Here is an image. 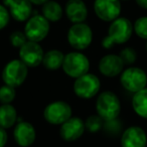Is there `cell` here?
I'll list each match as a JSON object with an SVG mask.
<instances>
[{"instance_id": "obj_17", "label": "cell", "mask_w": 147, "mask_h": 147, "mask_svg": "<svg viewBox=\"0 0 147 147\" xmlns=\"http://www.w3.org/2000/svg\"><path fill=\"white\" fill-rule=\"evenodd\" d=\"M63 11L73 24L84 22L88 17V8L83 0H67Z\"/></svg>"}, {"instance_id": "obj_4", "label": "cell", "mask_w": 147, "mask_h": 147, "mask_svg": "<svg viewBox=\"0 0 147 147\" xmlns=\"http://www.w3.org/2000/svg\"><path fill=\"white\" fill-rule=\"evenodd\" d=\"M67 42L74 49L82 51L93 41V30L87 23H74L67 30Z\"/></svg>"}, {"instance_id": "obj_24", "label": "cell", "mask_w": 147, "mask_h": 147, "mask_svg": "<svg viewBox=\"0 0 147 147\" xmlns=\"http://www.w3.org/2000/svg\"><path fill=\"white\" fill-rule=\"evenodd\" d=\"M16 96L15 88L4 85V86L0 87V103L1 104H10L13 102Z\"/></svg>"}, {"instance_id": "obj_13", "label": "cell", "mask_w": 147, "mask_h": 147, "mask_svg": "<svg viewBox=\"0 0 147 147\" xmlns=\"http://www.w3.org/2000/svg\"><path fill=\"white\" fill-rule=\"evenodd\" d=\"M124 65L119 55L108 53L100 59L98 67L103 76L107 78H115L121 75L124 69Z\"/></svg>"}, {"instance_id": "obj_28", "label": "cell", "mask_w": 147, "mask_h": 147, "mask_svg": "<svg viewBox=\"0 0 147 147\" xmlns=\"http://www.w3.org/2000/svg\"><path fill=\"white\" fill-rule=\"evenodd\" d=\"M10 14L8 12V9L4 5L0 4V30L6 27V25L9 22Z\"/></svg>"}, {"instance_id": "obj_8", "label": "cell", "mask_w": 147, "mask_h": 147, "mask_svg": "<svg viewBox=\"0 0 147 147\" xmlns=\"http://www.w3.org/2000/svg\"><path fill=\"white\" fill-rule=\"evenodd\" d=\"M73 110L69 103L55 101L47 105L43 110V118L51 125H61L71 117Z\"/></svg>"}, {"instance_id": "obj_26", "label": "cell", "mask_w": 147, "mask_h": 147, "mask_svg": "<svg viewBox=\"0 0 147 147\" xmlns=\"http://www.w3.org/2000/svg\"><path fill=\"white\" fill-rule=\"evenodd\" d=\"M103 129L110 135H116L122 129V123L118 118L110 121H104L103 123Z\"/></svg>"}, {"instance_id": "obj_31", "label": "cell", "mask_w": 147, "mask_h": 147, "mask_svg": "<svg viewBox=\"0 0 147 147\" xmlns=\"http://www.w3.org/2000/svg\"><path fill=\"white\" fill-rule=\"evenodd\" d=\"M32 4H35V5H42L45 4V2L49 1V0H29Z\"/></svg>"}, {"instance_id": "obj_27", "label": "cell", "mask_w": 147, "mask_h": 147, "mask_svg": "<svg viewBox=\"0 0 147 147\" xmlns=\"http://www.w3.org/2000/svg\"><path fill=\"white\" fill-rule=\"evenodd\" d=\"M9 40H10V43L12 45V47L20 49V47L27 41V38L23 31L16 30V31H13L10 34Z\"/></svg>"}, {"instance_id": "obj_16", "label": "cell", "mask_w": 147, "mask_h": 147, "mask_svg": "<svg viewBox=\"0 0 147 147\" xmlns=\"http://www.w3.org/2000/svg\"><path fill=\"white\" fill-rule=\"evenodd\" d=\"M13 137L17 145L20 147H29L34 143L36 138L35 128L27 121H20L15 125Z\"/></svg>"}, {"instance_id": "obj_1", "label": "cell", "mask_w": 147, "mask_h": 147, "mask_svg": "<svg viewBox=\"0 0 147 147\" xmlns=\"http://www.w3.org/2000/svg\"><path fill=\"white\" fill-rule=\"evenodd\" d=\"M132 33V22L126 17H118L111 22L107 35L102 40V47L108 49L114 45H124L131 38Z\"/></svg>"}, {"instance_id": "obj_25", "label": "cell", "mask_w": 147, "mask_h": 147, "mask_svg": "<svg viewBox=\"0 0 147 147\" xmlns=\"http://www.w3.org/2000/svg\"><path fill=\"white\" fill-rule=\"evenodd\" d=\"M119 57H121L123 63L127 65H133L137 59V53L133 47H125L119 53Z\"/></svg>"}, {"instance_id": "obj_9", "label": "cell", "mask_w": 147, "mask_h": 147, "mask_svg": "<svg viewBox=\"0 0 147 147\" xmlns=\"http://www.w3.org/2000/svg\"><path fill=\"white\" fill-rule=\"evenodd\" d=\"M51 29L49 22L42 15H33L26 20L24 26V34L27 40L39 42L47 36Z\"/></svg>"}, {"instance_id": "obj_11", "label": "cell", "mask_w": 147, "mask_h": 147, "mask_svg": "<svg viewBox=\"0 0 147 147\" xmlns=\"http://www.w3.org/2000/svg\"><path fill=\"white\" fill-rule=\"evenodd\" d=\"M43 49L38 42L27 40L19 49V59L27 67H38L42 63Z\"/></svg>"}, {"instance_id": "obj_3", "label": "cell", "mask_w": 147, "mask_h": 147, "mask_svg": "<svg viewBox=\"0 0 147 147\" xmlns=\"http://www.w3.org/2000/svg\"><path fill=\"white\" fill-rule=\"evenodd\" d=\"M61 69L67 77L76 80L89 73L90 61L88 57L81 51H71L65 55Z\"/></svg>"}, {"instance_id": "obj_12", "label": "cell", "mask_w": 147, "mask_h": 147, "mask_svg": "<svg viewBox=\"0 0 147 147\" xmlns=\"http://www.w3.org/2000/svg\"><path fill=\"white\" fill-rule=\"evenodd\" d=\"M86 131L85 122L79 117H71L69 120L61 125L59 135L63 140L67 142H74L80 139Z\"/></svg>"}, {"instance_id": "obj_33", "label": "cell", "mask_w": 147, "mask_h": 147, "mask_svg": "<svg viewBox=\"0 0 147 147\" xmlns=\"http://www.w3.org/2000/svg\"><path fill=\"white\" fill-rule=\"evenodd\" d=\"M120 1H128V0H120Z\"/></svg>"}, {"instance_id": "obj_10", "label": "cell", "mask_w": 147, "mask_h": 147, "mask_svg": "<svg viewBox=\"0 0 147 147\" xmlns=\"http://www.w3.org/2000/svg\"><path fill=\"white\" fill-rule=\"evenodd\" d=\"M120 0H95L94 11L99 19L105 22H112L121 14Z\"/></svg>"}, {"instance_id": "obj_2", "label": "cell", "mask_w": 147, "mask_h": 147, "mask_svg": "<svg viewBox=\"0 0 147 147\" xmlns=\"http://www.w3.org/2000/svg\"><path fill=\"white\" fill-rule=\"evenodd\" d=\"M96 112L103 121L117 119L121 112V102L118 96L112 91L100 93L96 100Z\"/></svg>"}, {"instance_id": "obj_19", "label": "cell", "mask_w": 147, "mask_h": 147, "mask_svg": "<svg viewBox=\"0 0 147 147\" xmlns=\"http://www.w3.org/2000/svg\"><path fill=\"white\" fill-rule=\"evenodd\" d=\"M17 121V111L11 104H2L0 106V127L11 128Z\"/></svg>"}, {"instance_id": "obj_32", "label": "cell", "mask_w": 147, "mask_h": 147, "mask_svg": "<svg viewBox=\"0 0 147 147\" xmlns=\"http://www.w3.org/2000/svg\"><path fill=\"white\" fill-rule=\"evenodd\" d=\"M145 49H146V51H147V41H146V45H145Z\"/></svg>"}, {"instance_id": "obj_18", "label": "cell", "mask_w": 147, "mask_h": 147, "mask_svg": "<svg viewBox=\"0 0 147 147\" xmlns=\"http://www.w3.org/2000/svg\"><path fill=\"white\" fill-rule=\"evenodd\" d=\"M41 13L49 22H57L63 17V9L59 2L55 0H49L45 4H42Z\"/></svg>"}, {"instance_id": "obj_14", "label": "cell", "mask_w": 147, "mask_h": 147, "mask_svg": "<svg viewBox=\"0 0 147 147\" xmlns=\"http://www.w3.org/2000/svg\"><path fill=\"white\" fill-rule=\"evenodd\" d=\"M4 6L15 20L26 21L32 13V3L29 0H3Z\"/></svg>"}, {"instance_id": "obj_7", "label": "cell", "mask_w": 147, "mask_h": 147, "mask_svg": "<svg viewBox=\"0 0 147 147\" xmlns=\"http://www.w3.org/2000/svg\"><path fill=\"white\" fill-rule=\"evenodd\" d=\"M101 88L100 79L94 74H86L84 76L76 79L74 83V93L79 98L89 100L99 94Z\"/></svg>"}, {"instance_id": "obj_6", "label": "cell", "mask_w": 147, "mask_h": 147, "mask_svg": "<svg viewBox=\"0 0 147 147\" xmlns=\"http://www.w3.org/2000/svg\"><path fill=\"white\" fill-rule=\"evenodd\" d=\"M28 67L20 59H12L5 65L2 71V80L5 85L17 88L25 82Z\"/></svg>"}, {"instance_id": "obj_20", "label": "cell", "mask_w": 147, "mask_h": 147, "mask_svg": "<svg viewBox=\"0 0 147 147\" xmlns=\"http://www.w3.org/2000/svg\"><path fill=\"white\" fill-rule=\"evenodd\" d=\"M65 55L59 49H51L43 55L42 65L49 71H57L61 67Z\"/></svg>"}, {"instance_id": "obj_5", "label": "cell", "mask_w": 147, "mask_h": 147, "mask_svg": "<svg viewBox=\"0 0 147 147\" xmlns=\"http://www.w3.org/2000/svg\"><path fill=\"white\" fill-rule=\"evenodd\" d=\"M120 83L125 90L135 94L142 89L146 88L147 75L140 67H127L121 73Z\"/></svg>"}, {"instance_id": "obj_30", "label": "cell", "mask_w": 147, "mask_h": 147, "mask_svg": "<svg viewBox=\"0 0 147 147\" xmlns=\"http://www.w3.org/2000/svg\"><path fill=\"white\" fill-rule=\"evenodd\" d=\"M139 7L143 9H146L147 10V0H135Z\"/></svg>"}, {"instance_id": "obj_15", "label": "cell", "mask_w": 147, "mask_h": 147, "mask_svg": "<svg viewBox=\"0 0 147 147\" xmlns=\"http://www.w3.org/2000/svg\"><path fill=\"white\" fill-rule=\"evenodd\" d=\"M120 143L121 147H147L146 132L139 126H130L122 133Z\"/></svg>"}, {"instance_id": "obj_21", "label": "cell", "mask_w": 147, "mask_h": 147, "mask_svg": "<svg viewBox=\"0 0 147 147\" xmlns=\"http://www.w3.org/2000/svg\"><path fill=\"white\" fill-rule=\"evenodd\" d=\"M132 108L139 117L147 119V88L134 94L132 98Z\"/></svg>"}, {"instance_id": "obj_23", "label": "cell", "mask_w": 147, "mask_h": 147, "mask_svg": "<svg viewBox=\"0 0 147 147\" xmlns=\"http://www.w3.org/2000/svg\"><path fill=\"white\" fill-rule=\"evenodd\" d=\"M133 31L138 37L147 40V16L139 17L133 24Z\"/></svg>"}, {"instance_id": "obj_22", "label": "cell", "mask_w": 147, "mask_h": 147, "mask_svg": "<svg viewBox=\"0 0 147 147\" xmlns=\"http://www.w3.org/2000/svg\"><path fill=\"white\" fill-rule=\"evenodd\" d=\"M103 123L104 121L98 115H91L85 121V128L90 133H97L103 128Z\"/></svg>"}, {"instance_id": "obj_29", "label": "cell", "mask_w": 147, "mask_h": 147, "mask_svg": "<svg viewBox=\"0 0 147 147\" xmlns=\"http://www.w3.org/2000/svg\"><path fill=\"white\" fill-rule=\"evenodd\" d=\"M8 140V135L4 128L0 127V147H4Z\"/></svg>"}]
</instances>
